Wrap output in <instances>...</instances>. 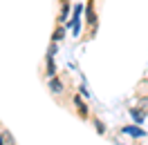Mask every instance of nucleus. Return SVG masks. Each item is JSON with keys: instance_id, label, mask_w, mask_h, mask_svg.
<instances>
[{"instance_id": "obj_6", "label": "nucleus", "mask_w": 148, "mask_h": 145, "mask_svg": "<svg viewBox=\"0 0 148 145\" xmlns=\"http://www.w3.org/2000/svg\"><path fill=\"white\" fill-rule=\"evenodd\" d=\"M130 116L135 118V121H137V123H144V114H139L137 109H130Z\"/></svg>"}, {"instance_id": "obj_4", "label": "nucleus", "mask_w": 148, "mask_h": 145, "mask_svg": "<svg viewBox=\"0 0 148 145\" xmlns=\"http://www.w3.org/2000/svg\"><path fill=\"white\" fill-rule=\"evenodd\" d=\"M74 103H76V107H79V112H81V114H88V107H85V103L79 98V96L74 98Z\"/></svg>"}, {"instance_id": "obj_5", "label": "nucleus", "mask_w": 148, "mask_h": 145, "mask_svg": "<svg viewBox=\"0 0 148 145\" xmlns=\"http://www.w3.org/2000/svg\"><path fill=\"white\" fill-rule=\"evenodd\" d=\"M67 11H70V5H67V2H63V9H61V22H65V20H67Z\"/></svg>"}, {"instance_id": "obj_1", "label": "nucleus", "mask_w": 148, "mask_h": 145, "mask_svg": "<svg viewBox=\"0 0 148 145\" xmlns=\"http://www.w3.org/2000/svg\"><path fill=\"white\" fill-rule=\"evenodd\" d=\"M123 134H130V136H144V129H141V127H135V125H128V127H123Z\"/></svg>"}, {"instance_id": "obj_3", "label": "nucleus", "mask_w": 148, "mask_h": 145, "mask_svg": "<svg viewBox=\"0 0 148 145\" xmlns=\"http://www.w3.org/2000/svg\"><path fill=\"white\" fill-rule=\"evenodd\" d=\"M54 56H47V74H49V76H54Z\"/></svg>"}, {"instance_id": "obj_8", "label": "nucleus", "mask_w": 148, "mask_h": 145, "mask_svg": "<svg viewBox=\"0 0 148 145\" xmlns=\"http://www.w3.org/2000/svg\"><path fill=\"white\" fill-rule=\"evenodd\" d=\"M0 145H2V138H0Z\"/></svg>"}, {"instance_id": "obj_2", "label": "nucleus", "mask_w": 148, "mask_h": 145, "mask_svg": "<svg viewBox=\"0 0 148 145\" xmlns=\"http://www.w3.org/2000/svg\"><path fill=\"white\" fill-rule=\"evenodd\" d=\"M49 89L54 91V94H61V91H63V83L56 81V78H52V83H49Z\"/></svg>"}, {"instance_id": "obj_7", "label": "nucleus", "mask_w": 148, "mask_h": 145, "mask_svg": "<svg viewBox=\"0 0 148 145\" xmlns=\"http://www.w3.org/2000/svg\"><path fill=\"white\" fill-rule=\"evenodd\" d=\"M63 34H65V29H63V27H61V29H56V31H54V36H52V40H54V43H58V40L63 38Z\"/></svg>"}]
</instances>
